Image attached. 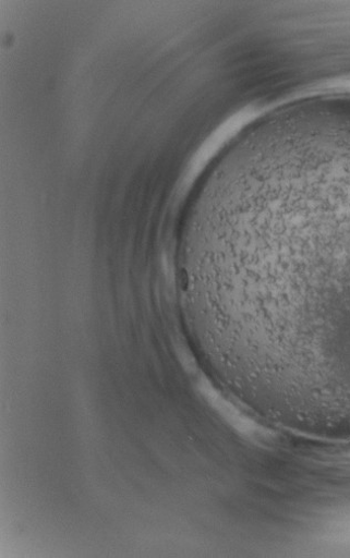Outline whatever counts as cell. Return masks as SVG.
<instances>
[{"instance_id": "1", "label": "cell", "mask_w": 350, "mask_h": 558, "mask_svg": "<svg viewBox=\"0 0 350 558\" xmlns=\"http://www.w3.org/2000/svg\"><path fill=\"white\" fill-rule=\"evenodd\" d=\"M181 283L231 373L270 385L350 371V177L242 190L203 220Z\"/></svg>"}]
</instances>
